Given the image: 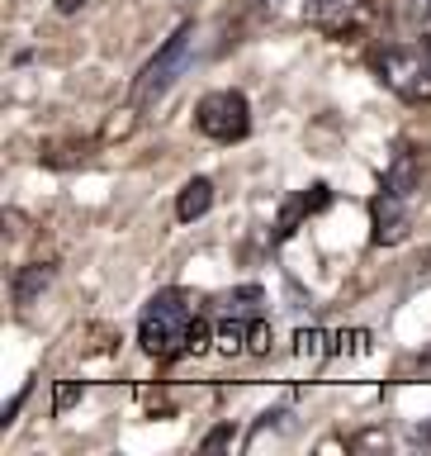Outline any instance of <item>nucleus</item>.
<instances>
[{
  "label": "nucleus",
  "mask_w": 431,
  "mask_h": 456,
  "mask_svg": "<svg viewBox=\"0 0 431 456\" xmlns=\"http://www.w3.org/2000/svg\"><path fill=\"white\" fill-rule=\"evenodd\" d=\"M209 209H213V181L209 176L185 181L180 185V200H176V219L180 224H195V219H204Z\"/></svg>",
  "instance_id": "nucleus-9"
},
{
  "label": "nucleus",
  "mask_w": 431,
  "mask_h": 456,
  "mask_svg": "<svg viewBox=\"0 0 431 456\" xmlns=\"http://www.w3.org/2000/svg\"><path fill=\"white\" fill-rule=\"evenodd\" d=\"M195 128L213 142H242L251 134V105L242 91H209L195 110Z\"/></svg>",
  "instance_id": "nucleus-4"
},
{
  "label": "nucleus",
  "mask_w": 431,
  "mask_h": 456,
  "mask_svg": "<svg viewBox=\"0 0 431 456\" xmlns=\"http://www.w3.org/2000/svg\"><path fill=\"white\" fill-rule=\"evenodd\" d=\"M408 228H412V200L379 185L375 200H370V242L375 248H394V242L408 238Z\"/></svg>",
  "instance_id": "nucleus-5"
},
{
  "label": "nucleus",
  "mask_w": 431,
  "mask_h": 456,
  "mask_svg": "<svg viewBox=\"0 0 431 456\" xmlns=\"http://www.w3.org/2000/svg\"><path fill=\"white\" fill-rule=\"evenodd\" d=\"M332 338L337 333H323V328H299V333H294V352L308 356V362H318V356H332Z\"/></svg>",
  "instance_id": "nucleus-13"
},
{
  "label": "nucleus",
  "mask_w": 431,
  "mask_h": 456,
  "mask_svg": "<svg viewBox=\"0 0 431 456\" xmlns=\"http://www.w3.org/2000/svg\"><path fill=\"white\" fill-rule=\"evenodd\" d=\"M270 342H275V333H270V319H266V314H256V319H251V338H247V352H251V356H266Z\"/></svg>",
  "instance_id": "nucleus-14"
},
{
  "label": "nucleus",
  "mask_w": 431,
  "mask_h": 456,
  "mask_svg": "<svg viewBox=\"0 0 431 456\" xmlns=\"http://www.w3.org/2000/svg\"><path fill=\"white\" fill-rule=\"evenodd\" d=\"M209 338H213L209 319H199L185 290H156L148 305H142L138 342L148 356H156V362H176V356L204 352Z\"/></svg>",
  "instance_id": "nucleus-1"
},
{
  "label": "nucleus",
  "mask_w": 431,
  "mask_h": 456,
  "mask_svg": "<svg viewBox=\"0 0 431 456\" xmlns=\"http://www.w3.org/2000/svg\"><path fill=\"white\" fill-rule=\"evenodd\" d=\"M190 53H195V24L185 20L176 24V34H171L162 48L152 53V62L138 71V81H133V105H156L171 86H176L185 71H190Z\"/></svg>",
  "instance_id": "nucleus-3"
},
{
  "label": "nucleus",
  "mask_w": 431,
  "mask_h": 456,
  "mask_svg": "<svg viewBox=\"0 0 431 456\" xmlns=\"http://www.w3.org/2000/svg\"><path fill=\"white\" fill-rule=\"evenodd\" d=\"M379 185H389V191H398V195H418L422 191V152L412 148V142H403L394 157H389V167H384V181Z\"/></svg>",
  "instance_id": "nucleus-8"
},
{
  "label": "nucleus",
  "mask_w": 431,
  "mask_h": 456,
  "mask_svg": "<svg viewBox=\"0 0 431 456\" xmlns=\"http://www.w3.org/2000/svg\"><path fill=\"white\" fill-rule=\"evenodd\" d=\"M304 14L313 28H323L332 38H347L365 20V0H304Z\"/></svg>",
  "instance_id": "nucleus-7"
},
{
  "label": "nucleus",
  "mask_w": 431,
  "mask_h": 456,
  "mask_svg": "<svg viewBox=\"0 0 431 456\" xmlns=\"http://www.w3.org/2000/svg\"><path fill=\"white\" fill-rule=\"evenodd\" d=\"M52 276H57V271H52L48 262H28V266H20V276H14V290H10L14 305L28 309V305H34V299L52 285Z\"/></svg>",
  "instance_id": "nucleus-10"
},
{
  "label": "nucleus",
  "mask_w": 431,
  "mask_h": 456,
  "mask_svg": "<svg viewBox=\"0 0 431 456\" xmlns=\"http://www.w3.org/2000/svg\"><path fill=\"white\" fill-rule=\"evenodd\" d=\"M327 205H332V185H323V181H313L308 191H294L280 205V214H275V233H270V242H275V248H280V242H290L299 233V224L313 219V214H323Z\"/></svg>",
  "instance_id": "nucleus-6"
},
{
  "label": "nucleus",
  "mask_w": 431,
  "mask_h": 456,
  "mask_svg": "<svg viewBox=\"0 0 431 456\" xmlns=\"http://www.w3.org/2000/svg\"><path fill=\"white\" fill-rule=\"evenodd\" d=\"M418 28H422V38L431 48V0H418Z\"/></svg>",
  "instance_id": "nucleus-18"
},
{
  "label": "nucleus",
  "mask_w": 431,
  "mask_h": 456,
  "mask_svg": "<svg viewBox=\"0 0 431 456\" xmlns=\"http://www.w3.org/2000/svg\"><path fill=\"white\" fill-rule=\"evenodd\" d=\"M24 399H28V385H24V390H20V395H14V399H10V404H5V409H0V423H14V413H20V409H24Z\"/></svg>",
  "instance_id": "nucleus-17"
},
{
  "label": "nucleus",
  "mask_w": 431,
  "mask_h": 456,
  "mask_svg": "<svg viewBox=\"0 0 431 456\" xmlns=\"http://www.w3.org/2000/svg\"><path fill=\"white\" fill-rule=\"evenodd\" d=\"M223 442H233V428H219V433H209V437H204V452L223 447Z\"/></svg>",
  "instance_id": "nucleus-19"
},
{
  "label": "nucleus",
  "mask_w": 431,
  "mask_h": 456,
  "mask_svg": "<svg viewBox=\"0 0 431 456\" xmlns=\"http://www.w3.org/2000/svg\"><path fill=\"white\" fill-rule=\"evenodd\" d=\"M370 347V333H337L332 338V356H341V352H365Z\"/></svg>",
  "instance_id": "nucleus-15"
},
{
  "label": "nucleus",
  "mask_w": 431,
  "mask_h": 456,
  "mask_svg": "<svg viewBox=\"0 0 431 456\" xmlns=\"http://www.w3.org/2000/svg\"><path fill=\"white\" fill-rule=\"evenodd\" d=\"M370 67L408 105H427L431 100V48L427 43H389V48H375Z\"/></svg>",
  "instance_id": "nucleus-2"
},
{
  "label": "nucleus",
  "mask_w": 431,
  "mask_h": 456,
  "mask_svg": "<svg viewBox=\"0 0 431 456\" xmlns=\"http://www.w3.org/2000/svg\"><path fill=\"white\" fill-rule=\"evenodd\" d=\"M266 305V290L261 285H242V290H227L223 295V314H242V319H256Z\"/></svg>",
  "instance_id": "nucleus-12"
},
{
  "label": "nucleus",
  "mask_w": 431,
  "mask_h": 456,
  "mask_svg": "<svg viewBox=\"0 0 431 456\" xmlns=\"http://www.w3.org/2000/svg\"><path fill=\"white\" fill-rule=\"evenodd\" d=\"M219 352L223 356H237V352H247V338H251V319H242V314H227V319L219 323Z\"/></svg>",
  "instance_id": "nucleus-11"
},
{
  "label": "nucleus",
  "mask_w": 431,
  "mask_h": 456,
  "mask_svg": "<svg viewBox=\"0 0 431 456\" xmlns=\"http://www.w3.org/2000/svg\"><path fill=\"white\" fill-rule=\"evenodd\" d=\"M85 395V385H76V380H67V385H57V399H52V409L57 413H67L71 404H76V399Z\"/></svg>",
  "instance_id": "nucleus-16"
}]
</instances>
